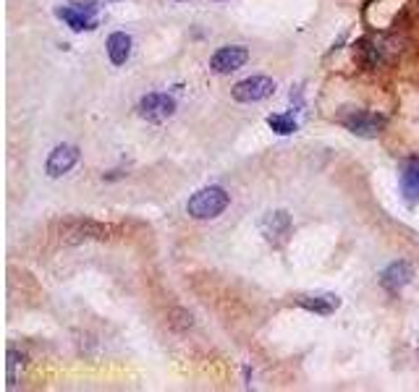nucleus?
<instances>
[{
    "mask_svg": "<svg viewBox=\"0 0 419 392\" xmlns=\"http://www.w3.org/2000/svg\"><path fill=\"white\" fill-rule=\"evenodd\" d=\"M417 353H419V348H417Z\"/></svg>",
    "mask_w": 419,
    "mask_h": 392,
    "instance_id": "obj_15",
    "label": "nucleus"
},
{
    "mask_svg": "<svg viewBox=\"0 0 419 392\" xmlns=\"http://www.w3.org/2000/svg\"><path fill=\"white\" fill-rule=\"evenodd\" d=\"M275 91V82L270 76H249L244 82L233 84V100L236 102H260Z\"/></svg>",
    "mask_w": 419,
    "mask_h": 392,
    "instance_id": "obj_3",
    "label": "nucleus"
},
{
    "mask_svg": "<svg viewBox=\"0 0 419 392\" xmlns=\"http://www.w3.org/2000/svg\"><path fill=\"white\" fill-rule=\"evenodd\" d=\"M344 126L351 131V134H356V137H364V139H373L377 137L382 131V126H385V118L382 115H373V113H364V110H354L351 115H346Z\"/></svg>",
    "mask_w": 419,
    "mask_h": 392,
    "instance_id": "obj_8",
    "label": "nucleus"
},
{
    "mask_svg": "<svg viewBox=\"0 0 419 392\" xmlns=\"http://www.w3.org/2000/svg\"><path fill=\"white\" fill-rule=\"evenodd\" d=\"M139 115L149 123H163L168 120L173 113H176V100L170 94H163V91H152V94H144L137 105Z\"/></svg>",
    "mask_w": 419,
    "mask_h": 392,
    "instance_id": "obj_2",
    "label": "nucleus"
},
{
    "mask_svg": "<svg viewBox=\"0 0 419 392\" xmlns=\"http://www.w3.org/2000/svg\"><path fill=\"white\" fill-rule=\"evenodd\" d=\"M228 191L223 186H207V189H199V191L189 199L187 212L194 220H215L218 215H223L225 207H228Z\"/></svg>",
    "mask_w": 419,
    "mask_h": 392,
    "instance_id": "obj_1",
    "label": "nucleus"
},
{
    "mask_svg": "<svg viewBox=\"0 0 419 392\" xmlns=\"http://www.w3.org/2000/svg\"><path fill=\"white\" fill-rule=\"evenodd\" d=\"M79 163V146L74 144H58L53 152H50V157H47V165L45 170L50 178H61V175H65L74 165Z\"/></svg>",
    "mask_w": 419,
    "mask_h": 392,
    "instance_id": "obj_9",
    "label": "nucleus"
},
{
    "mask_svg": "<svg viewBox=\"0 0 419 392\" xmlns=\"http://www.w3.org/2000/svg\"><path fill=\"white\" fill-rule=\"evenodd\" d=\"M111 228L103 222H94V220H68L63 228H61V238L65 244H82L89 238H108Z\"/></svg>",
    "mask_w": 419,
    "mask_h": 392,
    "instance_id": "obj_4",
    "label": "nucleus"
},
{
    "mask_svg": "<svg viewBox=\"0 0 419 392\" xmlns=\"http://www.w3.org/2000/svg\"><path fill=\"white\" fill-rule=\"evenodd\" d=\"M94 11H97L94 3H71V6H61L56 13H58V18H63L74 32H84V29L97 27Z\"/></svg>",
    "mask_w": 419,
    "mask_h": 392,
    "instance_id": "obj_6",
    "label": "nucleus"
},
{
    "mask_svg": "<svg viewBox=\"0 0 419 392\" xmlns=\"http://www.w3.org/2000/svg\"><path fill=\"white\" fill-rule=\"evenodd\" d=\"M260 230L262 236L270 241L273 246H280V244H286V238L291 236V217L286 210H275V212H268L260 222Z\"/></svg>",
    "mask_w": 419,
    "mask_h": 392,
    "instance_id": "obj_7",
    "label": "nucleus"
},
{
    "mask_svg": "<svg viewBox=\"0 0 419 392\" xmlns=\"http://www.w3.org/2000/svg\"><path fill=\"white\" fill-rule=\"evenodd\" d=\"M401 194L409 204L419 199V160H409L401 170Z\"/></svg>",
    "mask_w": 419,
    "mask_h": 392,
    "instance_id": "obj_13",
    "label": "nucleus"
},
{
    "mask_svg": "<svg viewBox=\"0 0 419 392\" xmlns=\"http://www.w3.org/2000/svg\"><path fill=\"white\" fill-rule=\"evenodd\" d=\"M268 126H270L275 134H280V137H289V134L296 131V120H294V115H270V118H268Z\"/></svg>",
    "mask_w": 419,
    "mask_h": 392,
    "instance_id": "obj_14",
    "label": "nucleus"
},
{
    "mask_svg": "<svg viewBox=\"0 0 419 392\" xmlns=\"http://www.w3.org/2000/svg\"><path fill=\"white\" fill-rule=\"evenodd\" d=\"M246 61H249V50H246V47L225 45L210 58V71L225 76V73H233V71H239V68H244Z\"/></svg>",
    "mask_w": 419,
    "mask_h": 392,
    "instance_id": "obj_5",
    "label": "nucleus"
},
{
    "mask_svg": "<svg viewBox=\"0 0 419 392\" xmlns=\"http://www.w3.org/2000/svg\"><path fill=\"white\" fill-rule=\"evenodd\" d=\"M105 47H108V58L113 65H123L131 58V37L126 32H113Z\"/></svg>",
    "mask_w": 419,
    "mask_h": 392,
    "instance_id": "obj_12",
    "label": "nucleus"
},
{
    "mask_svg": "<svg viewBox=\"0 0 419 392\" xmlns=\"http://www.w3.org/2000/svg\"><path fill=\"white\" fill-rule=\"evenodd\" d=\"M296 303L301 309L320 314V317H330V314L341 306V298L333 296V293H317V296H299Z\"/></svg>",
    "mask_w": 419,
    "mask_h": 392,
    "instance_id": "obj_11",
    "label": "nucleus"
},
{
    "mask_svg": "<svg viewBox=\"0 0 419 392\" xmlns=\"http://www.w3.org/2000/svg\"><path fill=\"white\" fill-rule=\"evenodd\" d=\"M414 277V270H411L409 262H393L385 272L380 274V285L388 293H399L401 288H406Z\"/></svg>",
    "mask_w": 419,
    "mask_h": 392,
    "instance_id": "obj_10",
    "label": "nucleus"
}]
</instances>
